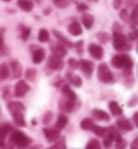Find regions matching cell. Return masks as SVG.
<instances>
[{
    "label": "cell",
    "instance_id": "e575fe53",
    "mask_svg": "<svg viewBox=\"0 0 138 149\" xmlns=\"http://www.w3.org/2000/svg\"><path fill=\"white\" fill-rule=\"evenodd\" d=\"M14 117V121L18 126H26V121H24L23 114H16V115H12Z\"/></svg>",
    "mask_w": 138,
    "mask_h": 149
},
{
    "label": "cell",
    "instance_id": "5bb4252c",
    "mask_svg": "<svg viewBox=\"0 0 138 149\" xmlns=\"http://www.w3.org/2000/svg\"><path fill=\"white\" fill-rule=\"evenodd\" d=\"M44 133L46 136L47 141H55L60 138V129H44Z\"/></svg>",
    "mask_w": 138,
    "mask_h": 149
},
{
    "label": "cell",
    "instance_id": "816d5d0a",
    "mask_svg": "<svg viewBox=\"0 0 138 149\" xmlns=\"http://www.w3.org/2000/svg\"><path fill=\"white\" fill-rule=\"evenodd\" d=\"M94 1H96V0H94Z\"/></svg>",
    "mask_w": 138,
    "mask_h": 149
},
{
    "label": "cell",
    "instance_id": "7402d4cb",
    "mask_svg": "<svg viewBox=\"0 0 138 149\" xmlns=\"http://www.w3.org/2000/svg\"><path fill=\"white\" fill-rule=\"evenodd\" d=\"M81 20H83V24L85 29H91L94 26V16L91 14H84Z\"/></svg>",
    "mask_w": 138,
    "mask_h": 149
},
{
    "label": "cell",
    "instance_id": "7a4b0ae2",
    "mask_svg": "<svg viewBox=\"0 0 138 149\" xmlns=\"http://www.w3.org/2000/svg\"><path fill=\"white\" fill-rule=\"evenodd\" d=\"M111 63L115 68L118 69H123V71H131V67H133V61L130 60V57H127L126 54H117L112 57Z\"/></svg>",
    "mask_w": 138,
    "mask_h": 149
},
{
    "label": "cell",
    "instance_id": "8992f818",
    "mask_svg": "<svg viewBox=\"0 0 138 149\" xmlns=\"http://www.w3.org/2000/svg\"><path fill=\"white\" fill-rule=\"evenodd\" d=\"M7 107H8V111H10L12 115L24 113V104L23 103H20V102H10Z\"/></svg>",
    "mask_w": 138,
    "mask_h": 149
},
{
    "label": "cell",
    "instance_id": "ffe728a7",
    "mask_svg": "<svg viewBox=\"0 0 138 149\" xmlns=\"http://www.w3.org/2000/svg\"><path fill=\"white\" fill-rule=\"evenodd\" d=\"M0 130H1V146H4V141H6L7 134L10 133V132H12L14 129L11 127V125H8V123H3L1 127H0Z\"/></svg>",
    "mask_w": 138,
    "mask_h": 149
},
{
    "label": "cell",
    "instance_id": "2e32d148",
    "mask_svg": "<svg viewBox=\"0 0 138 149\" xmlns=\"http://www.w3.org/2000/svg\"><path fill=\"white\" fill-rule=\"evenodd\" d=\"M53 33H54V37H55V38H57V39H58V41H60V42H61V45H64V46H65V47H72V46H73V43H72V42H71V41H69V39H68V38H65V37H64V36H62V34H61V33H60V31H57V30H54V31H53Z\"/></svg>",
    "mask_w": 138,
    "mask_h": 149
},
{
    "label": "cell",
    "instance_id": "52a82bcc",
    "mask_svg": "<svg viewBox=\"0 0 138 149\" xmlns=\"http://www.w3.org/2000/svg\"><path fill=\"white\" fill-rule=\"evenodd\" d=\"M47 67L50 68V69H54V71H60V69H62L64 63H62V60L60 58V57L51 56L50 58L47 60Z\"/></svg>",
    "mask_w": 138,
    "mask_h": 149
},
{
    "label": "cell",
    "instance_id": "4dcf8cb0",
    "mask_svg": "<svg viewBox=\"0 0 138 149\" xmlns=\"http://www.w3.org/2000/svg\"><path fill=\"white\" fill-rule=\"evenodd\" d=\"M68 79H69V81L73 84V86L76 87H81V84H83V81H81V79H80V76H77V74H68Z\"/></svg>",
    "mask_w": 138,
    "mask_h": 149
},
{
    "label": "cell",
    "instance_id": "9a60e30c",
    "mask_svg": "<svg viewBox=\"0 0 138 149\" xmlns=\"http://www.w3.org/2000/svg\"><path fill=\"white\" fill-rule=\"evenodd\" d=\"M51 53H53V56H55V57L62 58L64 56L67 54V49H65L64 45H54V46H51Z\"/></svg>",
    "mask_w": 138,
    "mask_h": 149
},
{
    "label": "cell",
    "instance_id": "ac0fdd59",
    "mask_svg": "<svg viewBox=\"0 0 138 149\" xmlns=\"http://www.w3.org/2000/svg\"><path fill=\"white\" fill-rule=\"evenodd\" d=\"M18 7L22 8L23 11L28 12V11H31L33 10L34 4H33L31 0H18Z\"/></svg>",
    "mask_w": 138,
    "mask_h": 149
},
{
    "label": "cell",
    "instance_id": "60d3db41",
    "mask_svg": "<svg viewBox=\"0 0 138 149\" xmlns=\"http://www.w3.org/2000/svg\"><path fill=\"white\" fill-rule=\"evenodd\" d=\"M123 0H114V3H112V6H114L115 10H119L121 8V6H122Z\"/></svg>",
    "mask_w": 138,
    "mask_h": 149
},
{
    "label": "cell",
    "instance_id": "9c48e42d",
    "mask_svg": "<svg viewBox=\"0 0 138 149\" xmlns=\"http://www.w3.org/2000/svg\"><path fill=\"white\" fill-rule=\"evenodd\" d=\"M75 102L76 100H72V99L64 98L60 100V109L62 111H67V113H71L75 109Z\"/></svg>",
    "mask_w": 138,
    "mask_h": 149
},
{
    "label": "cell",
    "instance_id": "b9f144b4",
    "mask_svg": "<svg viewBox=\"0 0 138 149\" xmlns=\"http://www.w3.org/2000/svg\"><path fill=\"white\" fill-rule=\"evenodd\" d=\"M51 121V113H46L44 117V123H49Z\"/></svg>",
    "mask_w": 138,
    "mask_h": 149
},
{
    "label": "cell",
    "instance_id": "44dd1931",
    "mask_svg": "<svg viewBox=\"0 0 138 149\" xmlns=\"http://www.w3.org/2000/svg\"><path fill=\"white\" fill-rule=\"evenodd\" d=\"M11 76V71H10V67L7 64H1L0 65V79L1 80H6Z\"/></svg>",
    "mask_w": 138,
    "mask_h": 149
},
{
    "label": "cell",
    "instance_id": "cb8c5ba5",
    "mask_svg": "<svg viewBox=\"0 0 138 149\" xmlns=\"http://www.w3.org/2000/svg\"><path fill=\"white\" fill-rule=\"evenodd\" d=\"M92 114H94V117L96 118V119H99V121H110V115L107 113H104L103 110H94Z\"/></svg>",
    "mask_w": 138,
    "mask_h": 149
},
{
    "label": "cell",
    "instance_id": "d6a6232c",
    "mask_svg": "<svg viewBox=\"0 0 138 149\" xmlns=\"http://www.w3.org/2000/svg\"><path fill=\"white\" fill-rule=\"evenodd\" d=\"M49 149H67V142H65V138H60L58 141H55Z\"/></svg>",
    "mask_w": 138,
    "mask_h": 149
},
{
    "label": "cell",
    "instance_id": "8fae6325",
    "mask_svg": "<svg viewBox=\"0 0 138 149\" xmlns=\"http://www.w3.org/2000/svg\"><path fill=\"white\" fill-rule=\"evenodd\" d=\"M10 71H11V77L12 79H18L22 76V65L18 61H11L10 64Z\"/></svg>",
    "mask_w": 138,
    "mask_h": 149
},
{
    "label": "cell",
    "instance_id": "f1b7e54d",
    "mask_svg": "<svg viewBox=\"0 0 138 149\" xmlns=\"http://www.w3.org/2000/svg\"><path fill=\"white\" fill-rule=\"evenodd\" d=\"M80 126H81V129L83 130H94V127H95L94 121H92V119H88V118L83 119L81 123H80Z\"/></svg>",
    "mask_w": 138,
    "mask_h": 149
},
{
    "label": "cell",
    "instance_id": "e0dca14e",
    "mask_svg": "<svg viewBox=\"0 0 138 149\" xmlns=\"http://www.w3.org/2000/svg\"><path fill=\"white\" fill-rule=\"evenodd\" d=\"M45 58V50L44 49H35L34 53H33V61L35 64H40L42 63Z\"/></svg>",
    "mask_w": 138,
    "mask_h": 149
},
{
    "label": "cell",
    "instance_id": "c3c4849f",
    "mask_svg": "<svg viewBox=\"0 0 138 149\" xmlns=\"http://www.w3.org/2000/svg\"><path fill=\"white\" fill-rule=\"evenodd\" d=\"M27 149H44L41 145H33V146H30V148H27Z\"/></svg>",
    "mask_w": 138,
    "mask_h": 149
},
{
    "label": "cell",
    "instance_id": "f907efd6",
    "mask_svg": "<svg viewBox=\"0 0 138 149\" xmlns=\"http://www.w3.org/2000/svg\"><path fill=\"white\" fill-rule=\"evenodd\" d=\"M3 149H6V148H4V146H3Z\"/></svg>",
    "mask_w": 138,
    "mask_h": 149
},
{
    "label": "cell",
    "instance_id": "4fadbf2b",
    "mask_svg": "<svg viewBox=\"0 0 138 149\" xmlns=\"http://www.w3.org/2000/svg\"><path fill=\"white\" fill-rule=\"evenodd\" d=\"M117 126L122 132H130V130H133V126H131L130 121L126 119V118H119L118 121H117Z\"/></svg>",
    "mask_w": 138,
    "mask_h": 149
},
{
    "label": "cell",
    "instance_id": "ee69618b",
    "mask_svg": "<svg viewBox=\"0 0 138 149\" xmlns=\"http://www.w3.org/2000/svg\"><path fill=\"white\" fill-rule=\"evenodd\" d=\"M129 38H130V41H131V39L138 38V30H134V31H133V33L130 34V36H129Z\"/></svg>",
    "mask_w": 138,
    "mask_h": 149
},
{
    "label": "cell",
    "instance_id": "83f0119b",
    "mask_svg": "<svg viewBox=\"0 0 138 149\" xmlns=\"http://www.w3.org/2000/svg\"><path fill=\"white\" fill-rule=\"evenodd\" d=\"M115 148L117 149H125L126 148V140L121 136V134H117V137H115Z\"/></svg>",
    "mask_w": 138,
    "mask_h": 149
},
{
    "label": "cell",
    "instance_id": "74e56055",
    "mask_svg": "<svg viewBox=\"0 0 138 149\" xmlns=\"http://www.w3.org/2000/svg\"><path fill=\"white\" fill-rule=\"evenodd\" d=\"M68 65L71 67V69H76L77 67H80V63L76 58H69L68 60Z\"/></svg>",
    "mask_w": 138,
    "mask_h": 149
},
{
    "label": "cell",
    "instance_id": "bcb514c9",
    "mask_svg": "<svg viewBox=\"0 0 138 149\" xmlns=\"http://www.w3.org/2000/svg\"><path fill=\"white\" fill-rule=\"evenodd\" d=\"M133 121H134L135 126H137V127H138V111L134 114V115H133Z\"/></svg>",
    "mask_w": 138,
    "mask_h": 149
},
{
    "label": "cell",
    "instance_id": "7dc6e473",
    "mask_svg": "<svg viewBox=\"0 0 138 149\" xmlns=\"http://www.w3.org/2000/svg\"><path fill=\"white\" fill-rule=\"evenodd\" d=\"M79 10L80 11H85V10H88V7L85 4H79Z\"/></svg>",
    "mask_w": 138,
    "mask_h": 149
},
{
    "label": "cell",
    "instance_id": "f35d334b",
    "mask_svg": "<svg viewBox=\"0 0 138 149\" xmlns=\"http://www.w3.org/2000/svg\"><path fill=\"white\" fill-rule=\"evenodd\" d=\"M20 30H22V39H27L28 38V36H30V29L28 27H24V26H22L20 27Z\"/></svg>",
    "mask_w": 138,
    "mask_h": 149
},
{
    "label": "cell",
    "instance_id": "f546056e",
    "mask_svg": "<svg viewBox=\"0 0 138 149\" xmlns=\"http://www.w3.org/2000/svg\"><path fill=\"white\" fill-rule=\"evenodd\" d=\"M130 23L133 26H138V4L133 8V11L130 14Z\"/></svg>",
    "mask_w": 138,
    "mask_h": 149
},
{
    "label": "cell",
    "instance_id": "836d02e7",
    "mask_svg": "<svg viewBox=\"0 0 138 149\" xmlns=\"http://www.w3.org/2000/svg\"><path fill=\"white\" fill-rule=\"evenodd\" d=\"M85 149H102V145L98 140H89L88 144L85 145Z\"/></svg>",
    "mask_w": 138,
    "mask_h": 149
},
{
    "label": "cell",
    "instance_id": "8d00e7d4",
    "mask_svg": "<svg viewBox=\"0 0 138 149\" xmlns=\"http://www.w3.org/2000/svg\"><path fill=\"white\" fill-rule=\"evenodd\" d=\"M53 1H54V4L57 7H61V8L68 7L69 3H71V0H53Z\"/></svg>",
    "mask_w": 138,
    "mask_h": 149
},
{
    "label": "cell",
    "instance_id": "d6986e66",
    "mask_svg": "<svg viewBox=\"0 0 138 149\" xmlns=\"http://www.w3.org/2000/svg\"><path fill=\"white\" fill-rule=\"evenodd\" d=\"M68 31L71 33L72 36H81L83 30H81V26H80L77 22H73V23L69 24V27H68Z\"/></svg>",
    "mask_w": 138,
    "mask_h": 149
},
{
    "label": "cell",
    "instance_id": "4316f807",
    "mask_svg": "<svg viewBox=\"0 0 138 149\" xmlns=\"http://www.w3.org/2000/svg\"><path fill=\"white\" fill-rule=\"evenodd\" d=\"M108 107H110L111 113H112V115H117V117H119L121 114H122V109H121V106H119L117 102H110V104H108Z\"/></svg>",
    "mask_w": 138,
    "mask_h": 149
},
{
    "label": "cell",
    "instance_id": "6da1fadb",
    "mask_svg": "<svg viewBox=\"0 0 138 149\" xmlns=\"http://www.w3.org/2000/svg\"><path fill=\"white\" fill-rule=\"evenodd\" d=\"M10 141H11L15 146H18V148H20V149L27 148V146L31 144V140H30V138H28L24 133L18 132V130H12V132H11Z\"/></svg>",
    "mask_w": 138,
    "mask_h": 149
},
{
    "label": "cell",
    "instance_id": "603a6c76",
    "mask_svg": "<svg viewBox=\"0 0 138 149\" xmlns=\"http://www.w3.org/2000/svg\"><path fill=\"white\" fill-rule=\"evenodd\" d=\"M61 91H62V94H64V96L65 98H68V99H72V100H76V94L73 92V91L71 90V87L69 86H62V88H61Z\"/></svg>",
    "mask_w": 138,
    "mask_h": 149
},
{
    "label": "cell",
    "instance_id": "484cf974",
    "mask_svg": "<svg viewBox=\"0 0 138 149\" xmlns=\"http://www.w3.org/2000/svg\"><path fill=\"white\" fill-rule=\"evenodd\" d=\"M94 133L96 134L98 137L106 138V137H107V134L110 133V130L106 129V127H103V126H95V127H94Z\"/></svg>",
    "mask_w": 138,
    "mask_h": 149
},
{
    "label": "cell",
    "instance_id": "30bf717a",
    "mask_svg": "<svg viewBox=\"0 0 138 149\" xmlns=\"http://www.w3.org/2000/svg\"><path fill=\"white\" fill-rule=\"evenodd\" d=\"M117 130L114 129V127H111L110 129V133L107 134V137L104 138V141H103V146L106 149H110L111 146H112V142L115 141V137H117Z\"/></svg>",
    "mask_w": 138,
    "mask_h": 149
},
{
    "label": "cell",
    "instance_id": "f6af8a7d",
    "mask_svg": "<svg viewBox=\"0 0 138 149\" xmlns=\"http://www.w3.org/2000/svg\"><path fill=\"white\" fill-rule=\"evenodd\" d=\"M130 149H138V137L135 138L133 142H131V148Z\"/></svg>",
    "mask_w": 138,
    "mask_h": 149
},
{
    "label": "cell",
    "instance_id": "1f68e13d",
    "mask_svg": "<svg viewBox=\"0 0 138 149\" xmlns=\"http://www.w3.org/2000/svg\"><path fill=\"white\" fill-rule=\"evenodd\" d=\"M49 38H50L49 31H47V30H45V29H41L40 33H38V39H40V42H47V41H49Z\"/></svg>",
    "mask_w": 138,
    "mask_h": 149
},
{
    "label": "cell",
    "instance_id": "7bdbcfd3",
    "mask_svg": "<svg viewBox=\"0 0 138 149\" xmlns=\"http://www.w3.org/2000/svg\"><path fill=\"white\" fill-rule=\"evenodd\" d=\"M98 37L102 39V42H106L107 41V36L104 34V33H98Z\"/></svg>",
    "mask_w": 138,
    "mask_h": 149
},
{
    "label": "cell",
    "instance_id": "681fc988",
    "mask_svg": "<svg viewBox=\"0 0 138 149\" xmlns=\"http://www.w3.org/2000/svg\"><path fill=\"white\" fill-rule=\"evenodd\" d=\"M3 1H11V0H3Z\"/></svg>",
    "mask_w": 138,
    "mask_h": 149
},
{
    "label": "cell",
    "instance_id": "277c9868",
    "mask_svg": "<svg viewBox=\"0 0 138 149\" xmlns=\"http://www.w3.org/2000/svg\"><path fill=\"white\" fill-rule=\"evenodd\" d=\"M98 77L103 83H112L114 81V74L108 69L107 64H100L98 68Z\"/></svg>",
    "mask_w": 138,
    "mask_h": 149
},
{
    "label": "cell",
    "instance_id": "ab89813d",
    "mask_svg": "<svg viewBox=\"0 0 138 149\" xmlns=\"http://www.w3.org/2000/svg\"><path fill=\"white\" fill-rule=\"evenodd\" d=\"M137 0H126V7H133L134 8L137 6Z\"/></svg>",
    "mask_w": 138,
    "mask_h": 149
},
{
    "label": "cell",
    "instance_id": "5b68a950",
    "mask_svg": "<svg viewBox=\"0 0 138 149\" xmlns=\"http://www.w3.org/2000/svg\"><path fill=\"white\" fill-rule=\"evenodd\" d=\"M88 52H89V54L96 60H102L103 54H104L103 47L100 46V45H96V43H91V45L88 46Z\"/></svg>",
    "mask_w": 138,
    "mask_h": 149
},
{
    "label": "cell",
    "instance_id": "d590c367",
    "mask_svg": "<svg viewBox=\"0 0 138 149\" xmlns=\"http://www.w3.org/2000/svg\"><path fill=\"white\" fill-rule=\"evenodd\" d=\"M35 76H37V71L34 68H28L27 71H26V79L33 81V80H35Z\"/></svg>",
    "mask_w": 138,
    "mask_h": 149
},
{
    "label": "cell",
    "instance_id": "3957f363",
    "mask_svg": "<svg viewBox=\"0 0 138 149\" xmlns=\"http://www.w3.org/2000/svg\"><path fill=\"white\" fill-rule=\"evenodd\" d=\"M112 42H114V47L117 50H129V49H131V43L127 42V38L121 31L114 33Z\"/></svg>",
    "mask_w": 138,
    "mask_h": 149
},
{
    "label": "cell",
    "instance_id": "d4e9b609",
    "mask_svg": "<svg viewBox=\"0 0 138 149\" xmlns=\"http://www.w3.org/2000/svg\"><path fill=\"white\" fill-rule=\"evenodd\" d=\"M67 125H68V118H67V115H64V114L58 115L57 121H55V127L61 130V129H64V127H65Z\"/></svg>",
    "mask_w": 138,
    "mask_h": 149
},
{
    "label": "cell",
    "instance_id": "ba28073f",
    "mask_svg": "<svg viewBox=\"0 0 138 149\" xmlns=\"http://www.w3.org/2000/svg\"><path fill=\"white\" fill-rule=\"evenodd\" d=\"M28 91V84L24 80H19V81L16 83L15 86V96H18V98H20V96H23L26 92Z\"/></svg>",
    "mask_w": 138,
    "mask_h": 149
},
{
    "label": "cell",
    "instance_id": "7c38bea8",
    "mask_svg": "<svg viewBox=\"0 0 138 149\" xmlns=\"http://www.w3.org/2000/svg\"><path fill=\"white\" fill-rule=\"evenodd\" d=\"M80 69L83 71L84 74L89 76L92 73V71H94V64L91 61H88V60H81L80 61Z\"/></svg>",
    "mask_w": 138,
    "mask_h": 149
}]
</instances>
